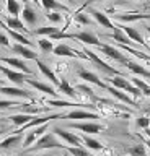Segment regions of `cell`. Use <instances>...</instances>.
<instances>
[{"label":"cell","instance_id":"6da1fadb","mask_svg":"<svg viewBox=\"0 0 150 156\" xmlns=\"http://www.w3.org/2000/svg\"><path fill=\"white\" fill-rule=\"evenodd\" d=\"M65 145H62L59 140L56 138V133L52 132V133H46L42 135L41 138L36 140V143L30 146V148H26L28 151H39V150H51V148H64Z\"/></svg>","mask_w":150,"mask_h":156},{"label":"cell","instance_id":"7a4b0ae2","mask_svg":"<svg viewBox=\"0 0 150 156\" xmlns=\"http://www.w3.org/2000/svg\"><path fill=\"white\" fill-rule=\"evenodd\" d=\"M83 52H85V55L88 57V58H90V60L93 62V63H96V65H98V67H100V68H101V70H103L104 73H108V75H121V72H118L116 68H113L111 65H108L106 62H103V60H101V58H100L98 55H96L95 52H91L90 49H83Z\"/></svg>","mask_w":150,"mask_h":156},{"label":"cell","instance_id":"3957f363","mask_svg":"<svg viewBox=\"0 0 150 156\" xmlns=\"http://www.w3.org/2000/svg\"><path fill=\"white\" fill-rule=\"evenodd\" d=\"M70 129H75V130H80V132H83V133H100L101 130L104 129L103 125H100V124H95V122H74V124H70L69 125Z\"/></svg>","mask_w":150,"mask_h":156},{"label":"cell","instance_id":"277c9868","mask_svg":"<svg viewBox=\"0 0 150 156\" xmlns=\"http://www.w3.org/2000/svg\"><path fill=\"white\" fill-rule=\"evenodd\" d=\"M59 117H62L60 114H49V115H44V117H33V119L28 122V124H25L23 127H20L15 133H21V132H25L26 129H35V127L38 125H41V124H46V122H51V120H54V119H59Z\"/></svg>","mask_w":150,"mask_h":156},{"label":"cell","instance_id":"5b68a950","mask_svg":"<svg viewBox=\"0 0 150 156\" xmlns=\"http://www.w3.org/2000/svg\"><path fill=\"white\" fill-rule=\"evenodd\" d=\"M0 72H2L10 81H13V83H15V85H18V86H21L23 83L28 80V78H26V73H23V72H20V70H12V68H8V67H2V65H0Z\"/></svg>","mask_w":150,"mask_h":156},{"label":"cell","instance_id":"8992f818","mask_svg":"<svg viewBox=\"0 0 150 156\" xmlns=\"http://www.w3.org/2000/svg\"><path fill=\"white\" fill-rule=\"evenodd\" d=\"M54 133L57 136H60L62 140L65 141V143H69L70 146H82V138L79 135L72 133V132H67L64 129H60V127H56L54 129Z\"/></svg>","mask_w":150,"mask_h":156},{"label":"cell","instance_id":"52a82bcc","mask_svg":"<svg viewBox=\"0 0 150 156\" xmlns=\"http://www.w3.org/2000/svg\"><path fill=\"white\" fill-rule=\"evenodd\" d=\"M56 54V55H60V57H74V58H88L85 55V52H77L74 51V49H70L69 46H65V44H57V46H54V51H52Z\"/></svg>","mask_w":150,"mask_h":156},{"label":"cell","instance_id":"ba28073f","mask_svg":"<svg viewBox=\"0 0 150 156\" xmlns=\"http://www.w3.org/2000/svg\"><path fill=\"white\" fill-rule=\"evenodd\" d=\"M100 49H101V52H103V54H106V55L111 57V58H114L116 62L123 63V65H126V63H127V60H129V58L126 57L124 54H121L118 49L113 47V46H108V44H101Z\"/></svg>","mask_w":150,"mask_h":156},{"label":"cell","instance_id":"9c48e42d","mask_svg":"<svg viewBox=\"0 0 150 156\" xmlns=\"http://www.w3.org/2000/svg\"><path fill=\"white\" fill-rule=\"evenodd\" d=\"M77 75H79L82 80H85V81H88V83H93V85L103 88V90L108 88V85L101 81L100 78H98V75H95L93 72H88V70H85V68H79V70H77Z\"/></svg>","mask_w":150,"mask_h":156},{"label":"cell","instance_id":"30bf717a","mask_svg":"<svg viewBox=\"0 0 150 156\" xmlns=\"http://www.w3.org/2000/svg\"><path fill=\"white\" fill-rule=\"evenodd\" d=\"M0 62H3V63H7V65L16 68V70L26 73V75H33V72L26 67V63L23 62L21 58H15V57H0Z\"/></svg>","mask_w":150,"mask_h":156},{"label":"cell","instance_id":"8fae6325","mask_svg":"<svg viewBox=\"0 0 150 156\" xmlns=\"http://www.w3.org/2000/svg\"><path fill=\"white\" fill-rule=\"evenodd\" d=\"M72 39H79L83 44H90V46H101V42L98 41V37L95 36L91 31H82V33H75L72 34Z\"/></svg>","mask_w":150,"mask_h":156},{"label":"cell","instance_id":"7c38bea8","mask_svg":"<svg viewBox=\"0 0 150 156\" xmlns=\"http://www.w3.org/2000/svg\"><path fill=\"white\" fill-rule=\"evenodd\" d=\"M0 93L7 96H15V98H26V99H31L33 94L26 90H21V88H15V86H2L0 85Z\"/></svg>","mask_w":150,"mask_h":156},{"label":"cell","instance_id":"4fadbf2b","mask_svg":"<svg viewBox=\"0 0 150 156\" xmlns=\"http://www.w3.org/2000/svg\"><path fill=\"white\" fill-rule=\"evenodd\" d=\"M119 26H121V24H119ZM121 29H123V31H124L126 34H127V36H129L130 39H132L134 42L140 44V46H144L145 49H147V51H150V47L147 46V42H145L144 36H142V34H140L135 28H130V26H121Z\"/></svg>","mask_w":150,"mask_h":156},{"label":"cell","instance_id":"5bb4252c","mask_svg":"<svg viewBox=\"0 0 150 156\" xmlns=\"http://www.w3.org/2000/svg\"><path fill=\"white\" fill-rule=\"evenodd\" d=\"M0 24H2L3 28H5V31L8 33V36H10L12 39H15L18 44H23V46H28V47H31V46H33V42H31L26 36H23L21 33H18V31H15V29H12V28L5 26V23H3V21H0Z\"/></svg>","mask_w":150,"mask_h":156},{"label":"cell","instance_id":"9a60e30c","mask_svg":"<svg viewBox=\"0 0 150 156\" xmlns=\"http://www.w3.org/2000/svg\"><path fill=\"white\" fill-rule=\"evenodd\" d=\"M36 65L38 67H39V72L42 73V75H44L46 78H47V80H49V81H52V85H56V86H59V83H60V80H57V76H56V73L54 72H52L51 70V68L49 67H47L46 65V63L44 62H41L39 60V58H36Z\"/></svg>","mask_w":150,"mask_h":156},{"label":"cell","instance_id":"2e32d148","mask_svg":"<svg viewBox=\"0 0 150 156\" xmlns=\"http://www.w3.org/2000/svg\"><path fill=\"white\" fill-rule=\"evenodd\" d=\"M13 51H15L16 54H20V55L23 57V58H30V60H36L38 58V54L33 51V49H30L28 46H23V44H13Z\"/></svg>","mask_w":150,"mask_h":156},{"label":"cell","instance_id":"e0dca14e","mask_svg":"<svg viewBox=\"0 0 150 156\" xmlns=\"http://www.w3.org/2000/svg\"><path fill=\"white\" fill-rule=\"evenodd\" d=\"M90 13L93 15V18L98 21L101 26H104V28H108V29H111V31H114L116 29V24L111 21V20L106 16L104 13H101V12H98V10H90Z\"/></svg>","mask_w":150,"mask_h":156},{"label":"cell","instance_id":"ac0fdd59","mask_svg":"<svg viewBox=\"0 0 150 156\" xmlns=\"http://www.w3.org/2000/svg\"><path fill=\"white\" fill-rule=\"evenodd\" d=\"M65 119H100L98 114H93L90 111H85V109H75L69 112V114L64 115Z\"/></svg>","mask_w":150,"mask_h":156},{"label":"cell","instance_id":"d6986e66","mask_svg":"<svg viewBox=\"0 0 150 156\" xmlns=\"http://www.w3.org/2000/svg\"><path fill=\"white\" fill-rule=\"evenodd\" d=\"M108 37H111V39H114V41H118L119 44H126V46H129L130 42H132V39H130L127 34H126L123 29H121V26L119 24H116V29L111 34H108Z\"/></svg>","mask_w":150,"mask_h":156},{"label":"cell","instance_id":"ffe728a7","mask_svg":"<svg viewBox=\"0 0 150 156\" xmlns=\"http://www.w3.org/2000/svg\"><path fill=\"white\" fill-rule=\"evenodd\" d=\"M26 83H28L30 86L36 88L38 91L46 93V94H49V96H56V94H57L56 90H54V88H52L51 85H46V83H42V81H38V80H26Z\"/></svg>","mask_w":150,"mask_h":156},{"label":"cell","instance_id":"44dd1931","mask_svg":"<svg viewBox=\"0 0 150 156\" xmlns=\"http://www.w3.org/2000/svg\"><path fill=\"white\" fill-rule=\"evenodd\" d=\"M106 91H108V93H111V94H113L114 98H118L119 101L126 102V104H130V106H137V104H135V101L132 99V98H130V96H127V94H126V93H123L121 90H118V88H114V86H108V88H106Z\"/></svg>","mask_w":150,"mask_h":156},{"label":"cell","instance_id":"7402d4cb","mask_svg":"<svg viewBox=\"0 0 150 156\" xmlns=\"http://www.w3.org/2000/svg\"><path fill=\"white\" fill-rule=\"evenodd\" d=\"M5 24L8 28L18 31V33H26L28 34V29L25 28V23H23L21 20H18V16H7L5 18Z\"/></svg>","mask_w":150,"mask_h":156},{"label":"cell","instance_id":"603a6c76","mask_svg":"<svg viewBox=\"0 0 150 156\" xmlns=\"http://www.w3.org/2000/svg\"><path fill=\"white\" fill-rule=\"evenodd\" d=\"M21 18H23V21H25L26 24H30V26H35L36 21H38L36 12L31 7H28V5L21 10Z\"/></svg>","mask_w":150,"mask_h":156},{"label":"cell","instance_id":"cb8c5ba5","mask_svg":"<svg viewBox=\"0 0 150 156\" xmlns=\"http://www.w3.org/2000/svg\"><path fill=\"white\" fill-rule=\"evenodd\" d=\"M33 114H25V112H23V114H15V115H10L8 117V120L12 122L13 125H16V127H23L25 124H28V122H30L31 119H33Z\"/></svg>","mask_w":150,"mask_h":156},{"label":"cell","instance_id":"d4e9b609","mask_svg":"<svg viewBox=\"0 0 150 156\" xmlns=\"http://www.w3.org/2000/svg\"><path fill=\"white\" fill-rule=\"evenodd\" d=\"M41 5L47 10V12H52V10H57V12H69V7L56 2V0H41Z\"/></svg>","mask_w":150,"mask_h":156},{"label":"cell","instance_id":"484cf974","mask_svg":"<svg viewBox=\"0 0 150 156\" xmlns=\"http://www.w3.org/2000/svg\"><path fill=\"white\" fill-rule=\"evenodd\" d=\"M57 88H59L60 93H64V94L70 96L72 99H77V98H79V93H77V90H75V88H72V86L69 85V81L64 80V78L60 80V83H59V86H57Z\"/></svg>","mask_w":150,"mask_h":156},{"label":"cell","instance_id":"4316f807","mask_svg":"<svg viewBox=\"0 0 150 156\" xmlns=\"http://www.w3.org/2000/svg\"><path fill=\"white\" fill-rule=\"evenodd\" d=\"M126 67H127L132 73H135V75H140V76L150 78V72L147 70V68H144L142 65H139V63H135V62H132V60H127Z\"/></svg>","mask_w":150,"mask_h":156},{"label":"cell","instance_id":"83f0119b","mask_svg":"<svg viewBox=\"0 0 150 156\" xmlns=\"http://www.w3.org/2000/svg\"><path fill=\"white\" fill-rule=\"evenodd\" d=\"M114 18H116V20H121V21H137V20L150 18V15H140V13H116Z\"/></svg>","mask_w":150,"mask_h":156},{"label":"cell","instance_id":"f1b7e54d","mask_svg":"<svg viewBox=\"0 0 150 156\" xmlns=\"http://www.w3.org/2000/svg\"><path fill=\"white\" fill-rule=\"evenodd\" d=\"M111 85H113L114 88H118V90H123V91H127L129 90V86L132 85L130 81H127L123 75H116L114 78H111Z\"/></svg>","mask_w":150,"mask_h":156},{"label":"cell","instance_id":"f546056e","mask_svg":"<svg viewBox=\"0 0 150 156\" xmlns=\"http://www.w3.org/2000/svg\"><path fill=\"white\" fill-rule=\"evenodd\" d=\"M80 138H82V141L85 143L86 148L96 150V151H98V150H103V145H101L98 140H95V138H91V136H88V133H86V135H82Z\"/></svg>","mask_w":150,"mask_h":156},{"label":"cell","instance_id":"4dcf8cb0","mask_svg":"<svg viewBox=\"0 0 150 156\" xmlns=\"http://www.w3.org/2000/svg\"><path fill=\"white\" fill-rule=\"evenodd\" d=\"M21 141V133H15V135H10L8 138H5L3 141H0V148H12V146L18 145Z\"/></svg>","mask_w":150,"mask_h":156},{"label":"cell","instance_id":"1f68e13d","mask_svg":"<svg viewBox=\"0 0 150 156\" xmlns=\"http://www.w3.org/2000/svg\"><path fill=\"white\" fill-rule=\"evenodd\" d=\"M7 12L12 15V16H18L21 15V5L18 0H7Z\"/></svg>","mask_w":150,"mask_h":156},{"label":"cell","instance_id":"d6a6232c","mask_svg":"<svg viewBox=\"0 0 150 156\" xmlns=\"http://www.w3.org/2000/svg\"><path fill=\"white\" fill-rule=\"evenodd\" d=\"M127 153L130 156H147V150H145V143H140V145H134L127 150Z\"/></svg>","mask_w":150,"mask_h":156},{"label":"cell","instance_id":"836d02e7","mask_svg":"<svg viewBox=\"0 0 150 156\" xmlns=\"http://www.w3.org/2000/svg\"><path fill=\"white\" fill-rule=\"evenodd\" d=\"M67 150V153H70L72 156H91L83 146H64Z\"/></svg>","mask_w":150,"mask_h":156},{"label":"cell","instance_id":"e575fe53","mask_svg":"<svg viewBox=\"0 0 150 156\" xmlns=\"http://www.w3.org/2000/svg\"><path fill=\"white\" fill-rule=\"evenodd\" d=\"M130 80H132V85H135L139 88L140 91H142V94H145V96H150V86L147 85V83L145 81H142V80H139V78H130Z\"/></svg>","mask_w":150,"mask_h":156},{"label":"cell","instance_id":"d590c367","mask_svg":"<svg viewBox=\"0 0 150 156\" xmlns=\"http://www.w3.org/2000/svg\"><path fill=\"white\" fill-rule=\"evenodd\" d=\"M38 46H39V49L44 54H49V52H52L54 51V44H52V41H49V39H39V41H38Z\"/></svg>","mask_w":150,"mask_h":156},{"label":"cell","instance_id":"8d00e7d4","mask_svg":"<svg viewBox=\"0 0 150 156\" xmlns=\"http://www.w3.org/2000/svg\"><path fill=\"white\" fill-rule=\"evenodd\" d=\"M57 31H60V29L54 26H42V28H38L35 34H38V36H51V34H54Z\"/></svg>","mask_w":150,"mask_h":156},{"label":"cell","instance_id":"74e56055","mask_svg":"<svg viewBox=\"0 0 150 156\" xmlns=\"http://www.w3.org/2000/svg\"><path fill=\"white\" fill-rule=\"evenodd\" d=\"M77 91H82L85 96H88L90 99H93V101H98V98L95 96V93L91 91L88 86H85V85H79V86H77Z\"/></svg>","mask_w":150,"mask_h":156},{"label":"cell","instance_id":"f35d334b","mask_svg":"<svg viewBox=\"0 0 150 156\" xmlns=\"http://www.w3.org/2000/svg\"><path fill=\"white\" fill-rule=\"evenodd\" d=\"M36 138H38V136H36V133H35V132H30V133L26 135V138L23 140V148H30V145H33V143H35V141H36Z\"/></svg>","mask_w":150,"mask_h":156},{"label":"cell","instance_id":"ab89813d","mask_svg":"<svg viewBox=\"0 0 150 156\" xmlns=\"http://www.w3.org/2000/svg\"><path fill=\"white\" fill-rule=\"evenodd\" d=\"M135 125H137L139 129H147V127L150 125V119L142 115V117H139V119H135Z\"/></svg>","mask_w":150,"mask_h":156},{"label":"cell","instance_id":"60d3db41","mask_svg":"<svg viewBox=\"0 0 150 156\" xmlns=\"http://www.w3.org/2000/svg\"><path fill=\"white\" fill-rule=\"evenodd\" d=\"M46 18L49 20V21H52V23H60L62 21V16L57 12H47Z\"/></svg>","mask_w":150,"mask_h":156},{"label":"cell","instance_id":"b9f144b4","mask_svg":"<svg viewBox=\"0 0 150 156\" xmlns=\"http://www.w3.org/2000/svg\"><path fill=\"white\" fill-rule=\"evenodd\" d=\"M21 104L16 101H0V109H8V107H20Z\"/></svg>","mask_w":150,"mask_h":156},{"label":"cell","instance_id":"7bdbcfd3","mask_svg":"<svg viewBox=\"0 0 150 156\" xmlns=\"http://www.w3.org/2000/svg\"><path fill=\"white\" fill-rule=\"evenodd\" d=\"M75 21H77V23H82V24H90V23H91L90 18L86 16L85 13H77V15H75Z\"/></svg>","mask_w":150,"mask_h":156},{"label":"cell","instance_id":"ee69618b","mask_svg":"<svg viewBox=\"0 0 150 156\" xmlns=\"http://www.w3.org/2000/svg\"><path fill=\"white\" fill-rule=\"evenodd\" d=\"M0 46H5V47L10 46V41H8V37L3 33H0Z\"/></svg>","mask_w":150,"mask_h":156},{"label":"cell","instance_id":"f6af8a7d","mask_svg":"<svg viewBox=\"0 0 150 156\" xmlns=\"http://www.w3.org/2000/svg\"><path fill=\"white\" fill-rule=\"evenodd\" d=\"M144 132H145V135L148 136V140H150V127H147V129H144Z\"/></svg>","mask_w":150,"mask_h":156},{"label":"cell","instance_id":"bcb514c9","mask_svg":"<svg viewBox=\"0 0 150 156\" xmlns=\"http://www.w3.org/2000/svg\"><path fill=\"white\" fill-rule=\"evenodd\" d=\"M144 143H145V146H148V148H150V140H145Z\"/></svg>","mask_w":150,"mask_h":156},{"label":"cell","instance_id":"7dc6e473","mask_svg":"<svg viewBox=\"0 0 150 156\" xmlns=\"http://www.w3.org/2000/svg\"><path fill=\"white\" fill-rule=\"evenodd\" d=\"M31 2H35L36 5H39V0H31Z\"/></svg>","mask_w":150,"mask_h":156},{"label":"cell","instance_id":"c3c4849f","mask_svg":"<svg viewBox=\"0 0 150 156\" xmlns=\"http://www.w3.org/2000/svg\"><path fill=\"white\" fill-rule=\"evenodd\" d=\"M3 133H5V130H0V135H3Z\"/></svg>","mask_w":150,"mask_h":156},{"label":"cell","instance_id":"681fc988","mask_svg":"<svg viewBox=\"0 0 150 156\" xmlns=\"http://www.w3.org/2000/svg\"><path fill=\"white\" fill-rule=\"evenodd\" d=\"M65 2H67V0H65Z\"/></svg>","mask_w":150,"mask_h":156},{"label":"cell","instance_id":"f907efd6","mask_svg":"<svg viewBox=\"0 0 150 156\" xmlns=\"http://www.w3.org/2000/svg\"><path fill=\"white\" fill-rule=\"evenodd\" d=\"M65 156H67V154H65Z\"/></svg>","mask_w":150,"mask_h":156}]
</instances>
